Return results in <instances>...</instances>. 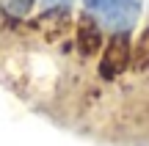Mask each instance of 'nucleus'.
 I'll return each instance as SVG.
<instances>
[{"instance_id": "obj_1", "label": "nucleus", "mask_w": 149, "mask_h": 146, "mask_svg": "<svg viewBox=\"0 0 149 146\" xmlns=\"http://www.w3.org/2000/svg\"><path fill=\"white\" fill-rule=\"evenodd\" d=\"M86 8L100 25L116 30H130L141 14V0H86Z\"/></svg>"}, {"instance_id": "obj_2", "label": "nucleus", "mask_w": 149, "mask_h": 146, "mask_svg": "<svg viewBox=\"0 0 149 146\" xmlns=\"http://www.w3.org/2000/svg\"><path fill=\"white\" fill-rule=\"evenodd\" d=\"M133 64V44H130L127 30H116L108 39L105 50L100 58V77L102 80H116L119 75H124V69Z\"/></svg>"}, {"instance_id": "obj_3", "label": "nucleus", "mask_w": 149, "mask_h": 146, "mask_svg": "<svg viewBox=\"0 0 149 146\" xmlns=\"http://www.w3.org/2000/svg\"><path fill=\"white\" fill-rule=\"evenodd\" d=\"M74 47L80 58H94L102 50V25L91 14H80L77 28H74Z\"/></svg>"}, {"instance_id": "obj_4", "label": "nucleus", "mask_w": 149, "mask_h": 146, "mask_svg": "<svg viewBox=\"0 0 149 146\" xmlns=\"http://www.w3.org/2000/svg\"><path fill=\"white\" fill-rule=\"evenodd\" d=\"M72 28V17L66 8H47L44 14H39L36 30L42 33L47 42H61Z\"/></svg>"}, {"instance_id": "obj_5", "label": "nucleus", "mask_w": 149, "mask_h": 146, "mask_svg": "<svg viewBox=\"0 0 149 146\" xmlns=\"http://www.w3.org/2000/svg\"><path fill=\"white\" fill-rule=\"evenodd\" d=\"M133 69L138 72H146L149 69V28H144V33L138 36V42H135L133 47Z\"/></svg>"}, {"instance_id": "obj_6", "label": "nucleus", "mask_w": 149, "mask_h": 146, "mask_svg": "<svg viewBox=\"0 0 149 146\" xmlns=\"http://www.w3.org/2000/svg\"><path fill=\"white\" fill-rule=\"evenodd\" d=\"M44 3H47L50 8H66V3H69V0H44Z\"/></svg>"}]
</instances>
